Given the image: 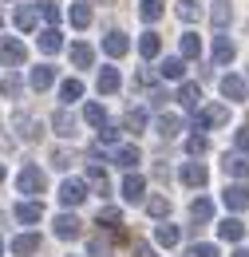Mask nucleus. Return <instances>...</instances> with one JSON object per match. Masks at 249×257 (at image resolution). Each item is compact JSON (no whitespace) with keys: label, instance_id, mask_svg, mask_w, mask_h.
<instances>
[{"label":"nucleus","instance_id":"obj_14","mask_svg":"<svg viewBox=\"0 0 249 257\" xmlns=\"http://www.w3.org/2000/svg\"><path fill=\"white\" fill-rule=\"evenodd\" d=\"M40 218H44V206H40V202H20V206H16V222L20 225H36L40 222Z\"/></svg>","mask_w":249,"mask_h":257},{"label":"nucleus","instance_id":"obj_23","mask_svg":"<svg viewBox=\"0 0 249 257\" xmlns=\"http://www.w3.org/2000/svg\"><path fill=\"white\" fill-rule=\"evenodd\" d=\"M60 48H63L60 28H44V32H40V52H44V56H56Z\"/></svg>","mask_w":249,"mask_h":257},{"label":"nucleus","instance_id":"obj_33","mask_svg":"<svg viewBox=\"0 0 249 257\" xmlns=\"http://www.w3.org/2000/svg\"><path fill=\"white\" fill-rule=\"evenodd\" d=\"M147 214H151V218H166V214H170V198H166V194H151V198H147Z\"/></svg>","mask_w":249,"mask_h":257},{"label":"nucleus","instance_id":"obj_6","mask_svg":"<svg viewBox=\"0 0 249 257\" xmlns=\"http://www.w3.org/2000/svg\"><path fill=\"white\" fill-rule=\"evenodd\" d=\"M12 127H16V135H20L24 143H32V139H40V123L32 119L28 111H16V115H12Z\"/></svg>","mask_w":249,"mask_h":257},{"label":"nucleus","instance_id":"obj_45","mask_svg":"<svg viewBox=\"0 0 249 257\" xmlns=\"http://www.w3.org/2000/svg\"><path fill=\"white\" fill-rule=\"evenodd\" d=\"M186 257H218V245H210V241H202V245H190Z\"/></svg>","mask_w":249,"mask_h":257},{"label":"nucleus","instance_id":"obj_41","mask_svg":"<svg viewBox=\"0 0 249 257\" xmlns=\"http://www.w3.org/2000/svg\"><path fill=\"white\" fill-rule=\"evenodd\" d=\"M20 91H24V83H20V75H4V79H0V95L16 99Z\"/></svg>","mask_w":249,"mask_h":257},{"label":"nucleus","instance_id":"obj_56","mask_svg":"<svg viewBox=\"0 0 249 257\" xmlns=\"http://www.w3.org/2000/svg\"><path fill=\"white\" fill-rule=\"evenodd\" d=\"M107 4H115V0H107Z\"/></svg>","mask_w":249,"mask_h":257},{"label":"nucleus","instance_id":"obj_43","mask_svg":"<svg viewBox=\"0 0 249 257\" xmlns=\"http://www.w3.org/2000/svg\"><path fill=\"white\" fill-rule=\"evenodd\" d=\"M115 143H119V127L103 123V127H99V143H95V147H115Z\"/></svg>","mask_w":249,"mask_h":257},{"label":"nucleus","instance_id":"obj_25","mask_svg":"<svg viewBox=\"0 0 249 257\" xmlns=\"http://www.w3.org/2000/svg\"><path fill=\"white\" fill-rule=\"evenodd\" d=\"M119 83H123V79H119V71H115V67H103L95 87H99V95H111V91H119Z\"/></svg>","mask_w":249,"mask_h":257},{"label":"nucleus","instance_id":"obj_19","mask_svg":"<svg viewBox=\"0 0 249 257\" xmlns=\"http://www.w3.org/2000/svg\"><path fill=\"white\" fill-rule=\"evenodd\" d=\"M178 237H182V229H178V225H170V222L155 225V245H162V249H170V245H178Z\"/></svg>","mask_w":249,"mask_h":257},{"label":"nucleus","instance_id":"obj_7","mask_svg":"<svg viewBox=\"0 0 249 257\" xmlns=\"http://www.w3.org/2000/svg\"><path fill=\"white\" fill-rule=\"evenodd\" d=\"M83 233V222L75 218V214H60L56 218V237H63V241H75Z\"/></svg>","mask_w":249,"mask_h":257},{"label":"nucleus","instance_id":"obj_53","mask_svg":"<svg viewBox=\"0 0 249 257\" xmlns=\"http://www.w3.org/2000/svg\"><path fill=\"white\" fill-rule=\"evenodd\" d=\"M233 257H249V249H237V253H233Z\"/></svg>","mask_w":249,"mask_h":257},{"label":"nucleus","instance_id":"obj_5","mask_svg":"<svg viewBox=\"0 0 249 257\" xmlns=\"http://www.w3.org/2000/svg\"><path fill=\"white\" fill-rule=\"evenodd\" d=\"M83 198H87V182H79V178H67V182L60 186V202L63 206H79Z\"/></svg>","mask_w":249,"mask_h":257},{"label":"nucleus","instance_id":"obj_52","mask_svg":"<svg viewBox=\"0 0 249 257\" xmlns=\"http://www.w3.org/2000/svg\"><path fill=\"white\" fill-rule=\"evenodd\" d=\"M155 178H158V182H170V170H166L162 162H158V166H155Z\"/></svg>","mask_w":249,"mask_h":257},{"label":"nucleus","instance_id":"obj_57","mask_svg":"<svg viewBox=\"0 0 249 257\" xmlns=\"http://www.w3.org/2000/svg\"><path fill=\"white\" fill-rule=\"evenodd\" d=\"M245 83H249V79H245Z\"/></svg>","mask_w":249,"mask_h":257},{"label":"nucleus","instance_id":"obj_26","mask_svg":"<svg viewBox=\"0 0 249 257\" xmlns=\"http://www.w3.org/2000/svg\"><path fill=\"white\" fill-rule=\"evenodd\" d=\"M218 237L221 241H241V237H245V225L237 222V218H225V222L218 225Z\"/></svg>","mask_w":249,"mask_h":257},{"label":"nucleus","instance_id":"obj_21","mask_svg":"<svg viewBox=\"0 0 249 257\" xmlns=\"http://www.w3.org/2000/svg\"><path fill=\"white\" fill-rule=\"evenodd\" d=\"M155 135H162V139H178V135H182V119H178V115H158Z\"/></svg>","mask_w":249,"mask_h":257},{"label":"nucleus","instance_id":"obj_35","mask_svg":"<svg viewBox=\"0 0 249 257\" xmlns=\"http://www.w3.org/2000/svg\"><path fill=\"white\" fill-rule=\"evenodd\" d=\"M67 20H71L75 28H87V24H91V4H83V0H79V4H71Z\"/></svg>","mask_w":249,"mask_h":257},{"label":"nucleus","instance_id":"obj_4","mask_svg":"<svg viewBox=\"0 0 249 257\" xmlns=\"http://www.w3.org/2000/svg\"><path fill=\"white\" fill-rule=\"evenodd\" d=\"M221 95L229 99V103H241V99L249 95V83L241 75H221Z\"/></svg>","mask_w":249,"mask_h":257},{"label":"nucleus","instance_id":"obj_54","mask_svg":"<svg viewBox=\"0 0 249 257\" xmlns=\"http://www.w3.org/2000/svg\"><path fill=\"white\" fill-rule=\"evenodd\" d=\"M0 182H4V166H0Z\"/></svg>","mask_w":249,"mask_h":257},{"label":"nucleus","instance_id":"obj_2","mask_svg":"<svg viewBox=\"0 0 249 257\" xmlns=\"http://www.w3.org/2000/svg\"><path fill=\"white\" fill-rule=\"evenodd\" d=\"M24 60H28V48H24L20 40L4 36V40H0V64H4V67H20Z\"/></svg>","mask_w":249,"mask_h":257},{"label":"nucleus","instance_id":"obj_46","mask_svg":"<svg viewBox=\"0 0 249 257\" xmlns=\"http://www.w3.org/2000/svg\"><path fill=\"white\" fill-rule=\"evenodd\" d=\"M178 16H182V20H194V16H198V4H194V0H178Z\"/></svg>","mask_w":249,"mask_h":257},{"label":"nucleus","instance_id":"obj_17","mask_svg":"<svg viewBox=\"0 0 249 257\" xmlns=\"http://www.w3.org/2000/svg\"><path fill=\"white\" fill-rule=\"evenodd\" d=\"M139 159H143V155H139V147H115V151H111V162H115V166H123V170H135Z\"/></svg>","mask_w":249,"mask_h":257},{"label":"nucleus","instance_id":"obj_49","mask_svg":"<svg viewBox=\"0 0 249 257\" xmlns=\"http://www.w3.org/2000/svg\"><path fill=\"white\" fill-rule=\"evenodd\" d=\"M135 87H155V71H139L135 75Z\"/></svg>","mask_w":249,"mask_h":257},{"label":"nucleus","instance_id":"obj_3","mask_svg":"<svg viewBox=\"0 0 249 257\" xmlns=\"http://www.w3.org/2000/svg\"><path fill=\"white\" fill-rule=\"evenodd\" d=\"M16 186H20V194H28V198L44 194V170H40V166H24L20 178H16Z\"/></svg>","mask_w":249,"mask_h":257},{"label":"nucleus","instance_id":"obj_24","mask_svg":"<svg viewBox=\"0 0 249 257\" xmlns=\"http://www.w3.org/2000/svg\"><path fill=\"white\" fill-rule=\"evenodd\" d=\"M87 186H91L95 194H107V190H111V182H107V170H103L99 162H91V166H87Z\"/></svg>","mask_w":249,"mask_h":257},{"label":"nucleus","instance_id":"obj_55","mask_svg":"<svg viewBox=\"0 0 249 257\" xmlns=\"http://www.w3.org/2000/svg\"><path fill=\"white\" fill-rule=\"evenodd\" d=\"M0 253H4V241H0Z\"/></svg>","mask_w":249,"mask_h":257},{"label":"nucleus","instance_id":"obj_9","mask_svg":"<svg viewBox=\"0 0 249 257\" xmlns=\"http://www.w3.org/2000/svg\"><path fill=\"white\" fill-rule=\"evenodd\" d=\"M221 202H225L233 214H237V210H245V206H249V186H245V182H237V186H225Z\"/></svg>","mask_w":249,"mask_h":257},{"label":"nucleus","instance_id":"obj_29","mask_svg":"<svg viewBox=\"0 0 249 257\" xmlns=\"http://www.w3.org/2000/svg\"><path fill=\"white\" fill-rule=\"evenodd\" d=\"M178 99H182L186 111H198V103H202V87H198V83H182V87H178Z\"/></svg>","mask_w":249,"mask_h":257},{"label":"nucleus","instance_id":"obj_44","mask_svg":"<svg viewBox=\"0 0 249 257\" xmlns=\"http://www.w3.org/2000/svg\"><path fill=\"white\" fill-rule=\"evenodd\" d=\"M186 151H190V155H206V151H210V139H206V135H190Z\"/></svg>","mask_w":249,"mask_h":257},{"label":"nucleus","instance_id":"obj_48","mask_svg":"<svg viewBox=\"0 0 249 257\" xmlns=\"http://www.w3.org/2000/svg\"><path fill=\"white\" fill-rule=\"evenodd\" d=\"M91 257H111V245L103 237H91Z\"/></svg>","mask_w":249,"mask_h":257},{"label":"nucleus","instance_id":"obj_30","mask_svg":"<svg viewBox=\"0 0 249 257\" xmlns=\"http://www.w3.org/2000/svg\"><path fill=\"white\" fill-rule=\"evenodd\" d=\"M12 20H16V28H20V32H32V28H36V20H40V16H36V8H32V4H20V8H16V16H12Z\"/></svg>","mask_w":249,"mask_h":257},{"label":"nucleus","instance_id":"obj_20","mask_svg":"<svg viewBox=\"0 0 249 257\" xmlns=\"http://www.w3.org/2000/svg\"><path fill=\"white\" fill-rule=\"evenodd\" d=\"M233 56H237L233 40H229V36H218V40H214V64H218V67H225L229 60H233Z\"/></svg>","mask_w":249,"mask_h":257},{"label":"nucleus","instance_id":"obj_38","mask_svg":"<svg viewBox=\"0 0 249 257\" xmlns=\"http://www.w3.org/2000/svg\"><path fill=\"white\" fill-rule=\"evenodd\" d=\"M83 119H87L91 127H103V123H107V111H103V103H87V107H83Z\"/></svg>","mask_w":249,"mask_h":257},{"label":"nucleus","instance_id":"obj_34","mask_svg":"<svg viewBox=\"0 0 249 257\" xmlns=\"http://www.w3.org/2000/svg\"><path fill=\"white\" fill-rule=\"evenodd\" d=\"M71 64H75V67H91L95 64L91 44H71Z\"/></svg>","mask_w":249,"mask_h":257},{"label":"nucleus","instance_id":"obj_31","mask_svg":"<svg viewBox=\"0 0 249 257\" xmlns=\"http://www.w3.org/2000/svg\"><path fill=\"white\" fill-rule=\"evenodd\" d=\"M32 8H36V16H44V20H48V28H56V24H60V8H56V0H36Z\"/></svg>","mask_w":249,"mask_h":257},{"label":"nucleus","instance_id":"obj_8","mask_svg":"<svg viewBox=\"0 0 249 257\" xmlns=\"http://www.w3.org/2000/svg\"><path fill=\"white\" fill-rule=\"evenodd\" d=\"M182 182H186L190 190H202V186L210 182V170H206L202 162H186V166H182Z\"/></svg>","mask_w":249,"mask_h":257},{"label":"nucleus","instance_id":"obj_28","mask_svg":"<svg viewBox=\"0 0 249 257\" xmlns=\"http://www.w3.org/2000/svg\"><path fill=\"white\" fill-rule=\"evenodd\" d=\"M225 174H233V178H249V159L245 155H225Z\"/></svg>","mask_w":249,"mask_h":257},{"label":"nucleus","instance_id":"obj_12","mask_svg":"<svg viewBox=\"0 0 249 257\" xmlns=\"http://www.w3.org/2000/svg\"><path fill=\"white\" fill-rule=\"evenodd\" d=\"M123 198L127 202H143V198H147V178H143V174H127L123 178Z\"/></svg>","mask_w":249,"mask_h":257},{"label":"nucleus","instance_id":"obj_40","mask_svg":"<svg viewBox=\"0 0 249 257\" xmlns=\"http://www.w3.org/2000/svg\"><path fill=\"white\" fill-rule=\"evenodd\" d=\"M198 56H202V44H198L194 32H186L182 36V60H198Z\"/></svg>","mask_w":249,"mask_h":257},{"label":"nucleus","instance_id":"obj_10","mask_svg":"<svg viewBox=\"0 0 249 257\" xmlns=\"http://www.w3.org/2000/svg\"><path fill=\"white\" fill-rule=\"evenodd\" d=\"M28 83H32V91H48V87L56 83V67H52V64H40V67H32Z\"/></svg>","mask_w":249,"mask_h":257},{"label":"nucleus","instance_id":"obj_47","mask_svg":"<svg viewBox=\"0 0 249 257\" xmlns=\"http://www.w3.org/2000/svg\"><path fill=\"white\" fill-rule=\"evenodd\" d=\"M233 147H237V155H245V151H249V127H241L237 135H233Z\"/></svg>","mask_w":249,"mask_h":257},{"label":"nucleus","instance_id":"obj_13","mask_svg":"<svg viewBox=\"0 0 249 257\" xmlns=\"http://www.w3.org/2000/svg\"><path fill=\"white\" fill-rule=\"evenodd\" d=\"M229 20H233V4H229V0H218V4L210 8V24H214L218 32H225V28H229Z\"/></svg>","mask_w":249,"mask_h":257},{"label":"nucleus","instance_id":"obj_37","mask_svg":"<svg viewBox=\"0 0 249 257\" xmlns=\"http://www.w3.org/2000/svg\"><path fill=\"white\" fill-rule=\"evenodd\" d=\"M60 99H63V103L83 99V83H79V79H63V83H60Z\"/></svg>","mask_w":249,"mask_h":257},{"label":"nucleus","instance_id":"obj_22","mask_svg":"<svg viewBox=\"0 0 249 257\" xmlns=\"http://www.w3.org/2000/svg\"><path fill=\"white\" fill-rule=\"evenodd\" d=\"M12 253H16V257H32V253H40V233H20V237L12 241Z\"/></svg>","mask_w":249,"mask_h":257},{"label":"nucleus","instance_id":"obj_15","mask_svg":"<svg viewBox=\"0 0 249 257\" xmlns=\"http://www.w3.org/2000/svg\"><path fill=\"white\" fill-rule=\"evenodd\" d=\"M210 218H214V202H210V198H194V202H190V222L206 225Z\"/></svg>","mask_w":249,"mask_h":257},{"label":"nucleus","instance_id":"obj_18","mask_svg":"<svg viewBox=\"0 0 249 257\" xmlns=\"http://www.w3.org/2000/svg\"><path fill=\"white\" fill-rule=\"evenodd\" d=\"M158 75H162V79H182V75H186V60H182V56H166V60L158 64Z\"/></svg>","mask_w":249,"mask_h":257},{"label":"nucleus","instance_id":"obj_50","mask_svg":"<svg viewBox=\"0 0 249 257\" xmlns=\"http://www.w3.org/2000/svg\"><path fill=\"white\" fill-rule=\"evenodd\" d=\"M166 99H170V95H166V91H158V87H155V91H151V107H166Z\"/></svg>","mask_w":249,"mask_h":257},{"label":"nucleus","instance_id":"obj_11","mask_svg":"<svg viewBox=\"0 0 249 257\" xmlns=\"http://www.w3.org/2000/svg\"><path fill=\"white\" fill-rule=\"evenodd\" d=\"M103 52H107L111 60H123L127 52H131V40H127L123 32H107V40H103Z\"/></svg>","mask_w":249,"mask_h":257},{"label":"nucleus","instance_id":"obj_16","mask_svg":"<svg viewBox=\"0 0 249 257\" xmlns=\"http://www.w3.org/2000/svg\"><path fill=\"white\" fill-rule=\"evenodd\" d=\"M52 131H56L60 139H71V135H75V115H71L67 107L56 111V115H52Z\"/></svg>","mask_w":249,"mask_h":257},{"label":"nucleus","instance_id":"obj_39","mask_svg":"<svg viewBox=\"0 0 249 257\" xmlns=\"http://www.w3.org/2000/svg\"><path fill=\"white\" fill-rule=\"evenodd\" d=\"M99 225H107V229H119V225H123V214H119L115 206H103V210H99Z\"/></svg>","mask_w":249,"mask_h":257},{"label":"nucleus","instance_id":"obj_36","mask_svg":"<svg viewBox=\"0 0 249 257\" xmlns=\"http://www.w3.org/2000/svg\"><path fill=\"white\" fill-rule=\"evenodd\" d=\"M162 12H166V4H162V0H143V4H139V16H143L147 24H155Z\"/></svg>","mask_w":249,"mask_h":257},{"label":"nucleus","instance_id":"obj_27","mask_svg":"<svg viewBox=\"0 0 249 257\" xmlns=\"http://www.w3.org/2000/svg\"><path fill=\"white\" fill-rule=\"evenodd\" d=\"M139 52H143V60H155L158 52H162V36H158V32H143V40H139Z\"/></svg>","mask_w":249,"mask_h":257},{"label":"nucleus","instance_id":"obj_42","mask_svg":"<svg viewBox=\"0 0 249 257\" xmlns=\"http://www.w3.org/2000/svg\"><path fill=\"white\" fill-rule=\"evenodd\" d=\"M71 162H75V155H71L67 147H56V151H52V166H56V170H67Z\"/></svg>","mask_w":249,"mask_h":257},{"label":"nucleus","instance_id":"obj_32","mask_svg":"<svg viewBox=\"0 0 249 257\" xmlns=\"http://www.w3.org/2000/svg\"><path fill=\"white\" fill-rule=\"evenodd\" d=\"M143 127H147V111H143V107H131V111L123 115V131H131V135H139Z\"/></svg>","mask_w":249,"mask_h":257},{"label":"nucleus","instance_id":"obj_51","mask_svg":"<svg viewBox=\"0 0 249 257\" xmlns=\"http://www.w3.org/2000/svg\"><path fill=\"white\" fill-rule=\"evenodd\" d=\"M135 257H155V249H151V245H143V241H135Z\"/></svg>","mask_w":249,"mask_h":257},{"label":"nucleus","instance_id":"obj_1","mask_svg":"<svg viewBox=\"0 0 249 257\" xmlns=\"http://www.w3.org/2000/svg\"><path fill=\"white\" fill-rule=\"evenodd\" d=\"M229 123V107L221 103H210L202 111H194V131H206V127H225Z\"/></svg>","mask_w":249,"mask_h":257}]
</instances>
